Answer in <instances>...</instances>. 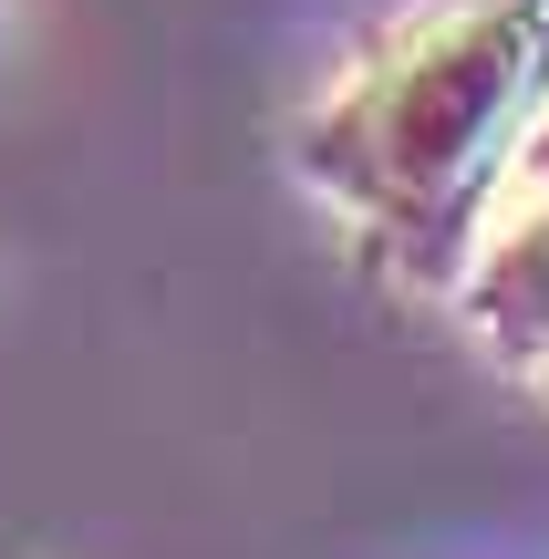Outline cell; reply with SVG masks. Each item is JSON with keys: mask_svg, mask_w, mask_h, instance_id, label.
I'll list each match as a JSON object with an SVG mask.
<instances>
[{"mask_svg": "<svg viewBox=\"0 0 549 559\" xmlns=\"http://www.w3.org/2000/svg\"><path fill=\"white\" fill-rule=\"evenodd\" d=\"M446 300L498 353V373H518L529 394H549V94H539L529 135H518L509 177H498L488 218H477L467 270H456Z\"/></svg>", "mask_w": 549, "mask_h": 559, "instance_id": "cell-2", "label": "cell"}, {"mask_svg": "<svg viewBox=\"0 0 549 559\" xmlns=\"http://www.w3.org/2000/svg\"><path fill=\"white\" fill-rule=\"evenodd\" d=\"M549 83V0H426L353 52L290 156L405 300L456 290L467 239Z\"/></svg>", "mask_w": 549, "mask_h": 559, "instance_id": "cell-1", "label": "cell"}]
</instances>
